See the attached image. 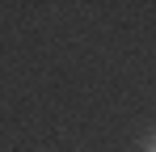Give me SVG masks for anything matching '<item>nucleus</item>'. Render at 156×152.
Segmentation results:
<instances>
[{
	"label": "nucleus",
	"instance_id": "nucleus-1",
	"mask_svg": "<svg viewBox=\"0 0 156 152\" xmlns=\"http://www.w3.org/2000/svg\"><path fill=\"white\" fill-rule=\"evenodd\" d=\"M144 152H156V139H148V144H144Z\"/></svg>",
	"mask_w": 156,
	"mask_h": 152
}]
</instances>
